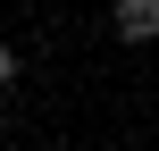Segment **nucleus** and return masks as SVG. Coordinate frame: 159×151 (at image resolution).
<instances>
[{
	"label": "nucleus",
	"mask_w": 159,
	"mask_h": 151,
	"mask_svg": "<svg viewBox=\"0 0 159 151\" xmlns=\"http://www.w3.org/2000/svg\"><path fill=\"white\" fill-rule=\"evenodd\" d=\"M109 25H117V42H134V50H143V42L159 34V0H117V8H109Z\"/></svg>",
	"instance_id": "f257e3e1"
},
{
	"label": "nucleus",
	"mask_w": 159,
	"mask_h": 151,
	"mask_svg": "<svg viewBox=\"0 0 159 151\" xmlns=\"http://www.w3.org/2000/svg\"><path fill=\"white\" fill-rule=\"evenodd\" d=\"M8 84H17V50L0 42V92H8Z\"/></svg>",
	"instance_id": "f03ea898"
},
{
	"label": "nucleus",
	"mask_w": 159,
	"mask_h": 151,
	"mask_svg": "<svg viewBox=\"0 0 159 151\" xmlns=\"http://www.w3.org/2000/svg\"><path fill=\"white\" fill-rule=\"evenodd\" d=\"M0 143H8V118H0Z\"/></svg>",
	"instance_id": "7ed1b4c3"
}]
</instances>
